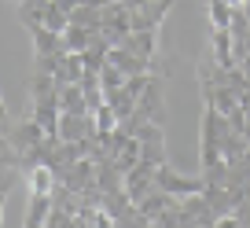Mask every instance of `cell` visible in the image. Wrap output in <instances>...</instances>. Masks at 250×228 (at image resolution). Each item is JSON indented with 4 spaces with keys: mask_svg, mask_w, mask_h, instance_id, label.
Wrapping results in <instances>:
<instances>
[{
    "mask_svg": "<svg viewBox=\"0 0 250 228\" xmlns=\"http://www.w3.org/2000/svg\"><path fill=\"white\" fill-rule=\"evenodd\" d=\"M228 129H232L228 114H221L217 107H206L203 110V125H199V162H203V166L225 158V155H221V144H225Z\"/></svg>",
    "mask_w": 250,
    "mask_h": 228,
    "instance_id": "6da1fadb",
    "label": "cell"
},
{
    "mask_svg": "<svg viewBox=\"0 0 250 228\" xmlns=\"http://www.w3.org/2000/svg\"><path fill=\"white\" fill-rule=\"evenodd\" d=\"M44 136H48V133L33 122V114H30V118H8V125H4V144H8V147H15V151L37 147Z\"/></svg>",
    "mask_w": 250,
    "mask_h": 228,
    "instance_id": "7a4b0ae2",
    "label": "cell"
},
{
    "mask_svg": "<svg viewBox=\"0 0 250 228\" xmlns=\"http://www.w3.org/2000/svg\"><path fill=\"white\" fill-rule=\"evenodd\" d=\"M136 110H140L147 122H158V125L166 122V81L158 78V74H151L147 88H144L140 100H136Z\"/></svg>",
    "mask_w": 250,
    "mask_h": 228,
    "instance_id": "3957f363",
    "label": "cell"
},
{
    "mask_svg": "<svg viewBox=\"0 0 250 228\" xmlns=\"http://www.w3.org/2000/svg\"><path fill=\"white\" fill-rule=\"evenodd\" d=\"M155 181H158V188H166L169 195H177V199H184V195H195V191H203V188H206L203 173H199V177H184V173H177V169H173L169 162H166V166H158Z\"/></svg>",
    "mask_w": 250,
    "mask_h": 228,
    "instance_id": "277c9868",
    "label": "cell"
},
{
    "mask_svg": "<svg viewBox=\"0 0 250 228\" xmlns=\"http://www.w3.org/2000/svg\"><path fill=\"white\" fill-rule=\"evenodd\" d=\"M136 136H140V147H144V158L155 166H166L169 158H166V133L158 122H144L140 129H136Z\"/></svg>",
    "mask_w": 250,
    "mask_h": 228,
    "instance_id": "5b68a950",
    "label": "cell"
},
{
    "mask_svg": "<svg viewBox=\"0 0 250 228\" xmlns=\"http://www.w3.org/2000/svg\"><path fill=\"white\" fill-rule=\"evenodd\" d=\"M169 11L173 0H144L140 8H133V30H158Z\"/></svg>",
    "mask_w": 250,
    "mask_h": 228,
    "instance_id": "8992f818",
    "label": "cell"
},
{
    "mask_svg": "<svg viewBox=\"0 0 250 228\" xmlns=\"http://www.w3.org/2000/svg\"><path fill=\"white\" fill-rule=\"evenodd\" d=\"M30 114H33V122H37L48 136H59V122H62L59 100H37V103L30 107Z\"/></svg>",
    "mask_w": 250,
    "mask_h": 228,
    "instance_id": "52a82bcc",
    "label": "cell"
},
{
    "mask_svg": "<svg viewBox=\"0 0 250 228\" xmlns=\"http://www.w3.org/2000/svg\"><path fill=\"white\" fill-rule=\"evenodd\" d=\"M239 88H232V85H210V88H203V103L206 107H217L221 114H232L235 107H239Z\"/></svg>",
    "mask_w": 250,
    "mask_h": 228,
    "instance_id": "ba28073f",
    "label": "cell"
},
{
    "mask_svg": "<svg viewBox=\"0 0 250 228\" xmlns=\"http://www.w3.org/2000/svg\"><path fill=\"white\" fill-rule=\"evenodd\" d=\"M52 206H55L52 195H33L30 191V203H26V213H22V228H48Z\"/></svg>",
    "mask_w": 250,
    "mask_h": 228,
    "instance_id": "9c48e42d",
    "label": "cell"
},
{
    "mask_svg": "<svg viewBox=\"0 0 250 228\" xmlns=\"http://www.w3.org/2000/svg\"><path fill=\"white\" fill-rule=\"evenodd\" d=\"M33 37V55H62L66 52V41H62V33L48 30V26H37V30H30Z\"/></svg>",
    "mask_w": 250,
    "mask_h": 228,
    "instance_id": "30bf717a",
    "label": "cell"
},
{
    "mask_svg": "<svg viewBox=\"0 0 250 228\" xmlns=\"http://www.w3.org/2000/svg\"><path fill=\"white\" fill-rule=\"evenodd\" d=\"M122 48L144 55V59H155V55H158V30H133L129 37L122 41Z\"/></svg>",
    "mask_w": 250,
    "mask_h": 228,
    "instance_id": "8fae6325",
    "label": "cell"
},
{
    "mask_svg": "<svg viewBox=\"0 0 250 228\" xmlns=\"http://www.w3.org/2000/svg\"><path fill=\"white\" fill-rule=\"evenodd\" d=\"M85 70H88V66H85V55H81V52H66L55 78H59V85H78V81L85 78Z\"/></svg>",
    "mask_w": 250,
    "mask_h": 228,
    "instance_id": "7c38bea8",
    "label": "cell"
},
{
    "mask_svg": "<svg viewBox=\"0 0 250 228\" xmlns=\"http://www.w3.org/2000/svg\"><path fill=\"white\" fill-rule=\"evenodd\" d=\"M37 100H59V78L55 74H37L33 70L30 78V103Z\"/></svg>",
    "mask_w": 250,
    "mask_h": 228,
    "instance_id": "4fadbf2b",
    "label": "cell"
},
{
    "mask_svg": "<svg viewBox=\"0 0 250 228\" xmlns=\"http://www.w3.org/2000/svg\"><path fill=\"white\" fill-rule=\"evenodd\" d=\"M59 107L66 114H88V100L81 85H59Z\"/></svg>",
    "mask_w": 250,
    "mask_h": 228,
    "instance_id": "5bb4252c",
    "label": "cell"
},
{
    "mask_svg": "<svg viewBox=\"0 0 250 228\" xmlns=\"http://www.w3.org/2000/svg\"><path fill=\"white\" fill-rule=\"evenodd\" d=\"M100 30H88V26H78V22H70L66 30H62V41H66V52H85L88 44H92V37Z\"/></svg>",
    "mask_w": 250,
    "mask_h": 228,
    "instance_id": "9a60e30c",
    "label": "cell"
},
{
    "mask_svg": "<svg viewBox=\"0 0 250 228\" xmlns=\"http://www.w3.org/2000/svg\"><path fill=\"white\" fill-rule=\"evenodd\" d=\"M206 15H210V26H221V30H228V26H232L235 8L228 4V0H206Z\"/></svg>",
    "mask_w": 250,
    "mask_h": 228,
    "instance_id": "2e32d148",
    "label": "cell"
},
{
    "mask_svg": "<svg viewBox=\"0 0 250 228\" xmlns=\"http://www.w3.org/2000/svg\"><path fill=\"white\" fill-rule=\"evenodd\" d=\"M100 81H103V88H122L129 78H125V70L118 63H110V59H107V66L100 70Z\"/></svg>",
    "mask_w": 250,
    "mask_h": 228,
    "instance_id": "e0dca14e",
    "label": "cell"
},
{
    "mask_svg": "<svg viewBox=\"0 0 250 228\" xmlns=\"http://www.w3.org/2000/svg\"><path fill=\"white\" fill-rule=\"evenodd\" d=\"M62 55H66V52H62ZM62 55H33V70H37V74H59Z\"/></svg>",
    "mask_w": 250,
    "mask_h": 228,
    "instance_id": "ac0fdd59",
    "label": "cell"
},
{
    "mask_svg": "<svg viewBox=\"0 0 250 228\" xmlns=\"http://www.w3.org/2000/svg\"><path fill=\"white\" fill-rule=\"evenodd\" d=\"M232 213L239 217V225H243V228H250V203H239V206H235Z\"/></svg>",
    "mask_w": 250,
    "mask_h": 228,
    "instance_id": "d6986e66",
    "label": "cell"
},
{
    "mask_svg": "<svg viewBox=\"0 0 250 228\" xmlns=\"http://www.w3.org/2000/svg\"><path fill=\"white\" fill-rule=\"evenodd\" d=\"M239 66H243V74H247V78H250V52H247V55H243V59H239Z\"/></svg>",
    "mask_w": 250,
    "mask_h": 228,
    "instance_id": "ffe728a7",
    "label": "cell"
},
{
    "mask_svg": "<svg viewBox=\"0 0 250 228\" xmlns=\"http://www.w3.org/2000/svg\"><path fill=\"white\" fill-rule=\"evenodd\" d=\"M228 4H232V8H243V4H247V0H228Z\"/></svg>",
    "mask_w": 250,
    "mask_h": 228,
    "instance_id": "44dd1931",
    "label": "cell"
},
{
    "mask_svg": "<svg viewBox=\"0 0 250 228\" xmlns=\"http://www.w3.org/2000/svg\"><path fill=\"white\" fill-rule=\"evenodd\" d=\"M11 4H26V0H11Z\"/></svg>",
    "mask_w": 250,
    "mask_h": 228,
    "instance_id": "7402d4cb",
    "label": "cell"
},
{
    "mask_svg": "<svg viewBox=\"0 0 250 228\" xmlns=\"http://www.w3.org/2000/svg\"><path fill=\"white\" fill-rule=\"evenodd\" d=\"M140 4H144V0H140Z\"/></svg>",
    "mask_w": 250,
    "mask_h": 228,
    "instance_id": "603a6c76",
    "label": "cell"
}]
</instances>
